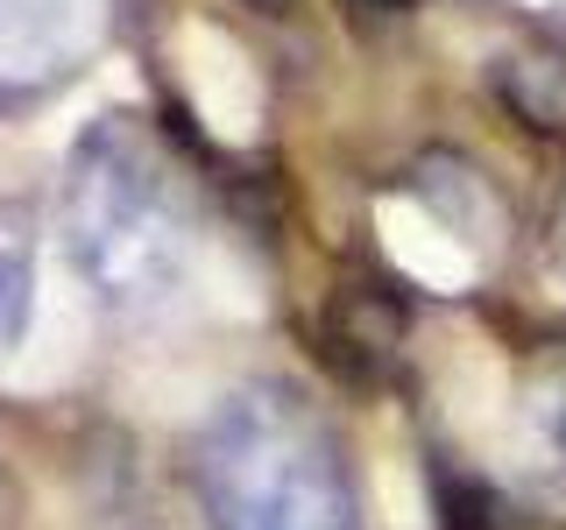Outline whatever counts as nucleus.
<instances>
[{
    "instance_id": "1",
    "label": "nucleus",
    "mask_w": 566,
    "mask_h": 530,
    "mask_svg": "<svg viewBox=\"0 0 566 530\" xmlns=\"http://www.w3.org/2000/svg\"><path fill=\"white\" fill-rule=\"evenodd\" d=\"M64 255L114 318H156L191 290V205L142 114H99L64 156Z\"/></svg>"
},
{
    "instance_id": "2",
    "label": "nucleus",
    "mask_w": 566,
    "mask_h": 530,
    "mask_svg": "<svg viewBox=\"0 0 566 530\" xmlns=\"http://www.w3.org/2000/svg\"><path fill=\"white\" fill-rule=\"evenodd\" d=\"M191 481L212 530H361L354 459L297 382H241L191 438Z\"/></svg>"
},
{
    "instance_id": "3",
    "label": "nucleus",
    "mask_w": 566,
    "mask_h": 530,
    "mask_svg": "<svg viewBox=\"0 0 566 530\" xmlns=\"http://www.w3.org/2000/svg\"><path fill=\"white\" fill-rule=\"evenodd\" d=\"M403 326H411V311H403L397 283H340V290H333L326 340L347 361V375H361V382L382 375L403 347Z\"/></svg>"
},
{
    "instance_id": "4",
    "label": "nucleus",
    "mask_w": 566,
    "mask_h": 530,
    "mask_svg": "<svg viewBox=\"0 0 566 530\" xmlns=\"http://www.w3.org/2000/svg\"><path fill=\"white\" fill-rule=\"evenodd\" d=\"M85 35V0H0V71L8 78H57Z\"/></svg>"
},
{
    "instance_id": "5",
    "label": "nucleus",
    "mask_w": 566,
    "mask_h": 530,
    "mask_svg": "<svg viewBox=\"0 0 566 530\" xmlns=\"http://www.w3.org/2000/svg\"><path fill=\"white\" fill-rule=\"evenodd\" d=\"M517 446L553 495H566V340L545 347L517 382Z\"/></svg>"
},
{
    "instance_id": "6",
    "label": "nucleus",
    "mask_w": 566,
    "mask_h": 530,
    "mask_svg": "<svg viewBox=\"0 0 566 530\" xmlns=\"http://www.w3.org/2000/svg\"><path fill=\"white\" fill-rule=\"evenodd\" d=\"M35 326V226L14 199H0V353H14Z\"/></svg>"
},
{
    "instance_id": "7",
    "label": "nucleus",
    "mask_w": 566,
    "mask_h": 530,
    "mask_svg": "<svg viewBox=\"0 0 566 530\" xmlns=\"http://www.w3.org/2000/svg\"><path fill=\"white\" fill-rule=\"evenodd\" d=\"M495 93H503L510 114H524L531 128H566V64L559 57H503L495 64Z\"/></svg>"
},
{
    "instance_id": "8",
    "label": "nucleus",
    "mask_w": 566,
    "mask_h": 530,
    "mask_svg": "<svg viewBox=\"0 0 566 530\" xmlns=\"http://www.w3.org/2000/svg\"><path fill=\"white\" fill-rule=\"evenodd\" d=\"M439 530H524V517L503 488L439 467Z\"/></svg>"
},
{
    "instance_id": "9",
    "label": "nucleus",
    "mask_w": 566,
    "mask_h": 530,
    "mask_svg": "<svg viewBox=\"0 0 566 530\" xmlns=\"http://www.w3.org/2000/svg\"><path fill=\"white\" fill-rule=\"evenodd\" d=\"M340 8H347V22L382 29V22H403V14H418L424 0H340Z\"/></svg>"
},
{
    "instance_id": "10",
    "label": "nucleus",
    "mask_w": 566,
    "mask_h": 530,
    "mask_svg": "<svg viewBox=\"0 0 566 530\" xmlns=\"http://www.w3.org/2000/svg\"><path fill=\"white\" fill-rule=\"evenodd\" d=\"M553 269L566 276V191H559V212H553Z\"/></svg>"
}]
</instances>
